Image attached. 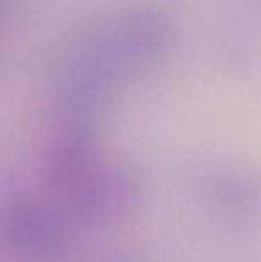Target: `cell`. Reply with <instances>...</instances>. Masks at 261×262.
I'll return each mask as SVG.
<instances>
[{
	"mask_svg": "<svg viewBox=\"0 0 261 262\" xmlns=\"http://www.w3.org/2000/svg\"><path fill=\"white\" fill-rule=\"evenodd\" d=\"M59 246V227L45 209L20 204L6 216L4 250L13 262H50Z\"/></svg>",
	"mask_w": 261,
	"mask_h": 262,
	"instance_id": "obj_1",
	"label": "cell"
}]
</instances>
